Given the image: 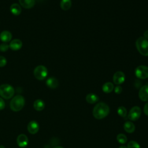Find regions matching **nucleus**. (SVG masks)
Listing matches in <instances>:
<instances>
[{"instance_id":"nucleus-2","label":"nucleus","mask_w":148,"mask_h":148,"mask_svg":"<svg viewBox=\"0 0 148 148\" xmlns=\"http://www.w3.org/2000/svg\"><path fill=\"white\" fill-rule=\"evenodd\" d=\"M24 103V98L21 95H17L14 97L10 101V107L13 111L18 112L23 109Z\"/></svg>"},{"instance_id":"nucleus-1","label":"nucleus","mask_w":148,"mask_h":148,"mask_svg":"<svg viewBox=\"0 0 148 148\" xmlns=\"http://www.w3.org/2000/svg\"><path fill=\"white\" fill-rule=\"evenodd\" d=\"M110 108L105 102H99L95 105L92 110V115L97 119H102L109 113Z\"/></svg>"},{"instance_id":"nucleus-11","label":"nucleus","mask_w":148,"mask_h":148,"mask_svg":"<svg viewBox=\"0 0 148 148\" xmlns=\"http://www.w3.org/2000/svg\"><path fill=\"white\" fill-rule=\"evenodd\" d=\"M17 143L20 147H26L28 143V137L25 134H20L17 138Z\"/></svg>"},{"instance_id":"nucleus-12","label":"nucleus","mask_w":148,"mask_h":148,"mask_svg":"<svg viewBox=\"0 0 148 148\" xmlns=\"http://www.w3.org/2000/svg\"><path fill=\"white\" fill-rule=\"evenodd\" d=\"M23 46V43L21 40L18 39H14L12 40L9 44V47L12 50H18Z\"/></svg>"},{"instance_id":"nucleus-9","label":"nucleus","mask_w":148,"mask_h":148,"mask_svg":"<svg viewBox=\"0 0 148 148\" xmlns=\"http://www.w3.org/2000/svg\"><path fill=\"white\" fill-rule=\"evenodd\" d=\"M139 99L144 102L148 101V84L142 86L138 93Z\"/></svg>"},{"instance_id":"nucleus-15","label":"nucleus","mask_w":148,"mask_h":148,"mask_svg":"<svg viewBox=\"0 0 148 148\" xmlns=\"http://www.w3.org/2000/svg\"><path fill=\"white\" fill-rule=\"evenodd\" d=\"M123 128L124 131L129 134L134 132L135 130V126L134 124L131 121H125L123 125Z\"/></svg>"},{"instance_id":"nucleus-24","label":"nucleus","mask_w":148,"mask_h":148,"mask_svg":"<svg viewBox=\"0 0 148 148\" xmlns=\"http://www.w3.org/2000/svg\"><path fill=\"white\" fill-rule=\"evenodd\" d=\"M127 148H140V145L135 140H131L127 143Z\"/></svg>"},{"instance_id":"nucleus-17","label":"nucleus","mask_w":148,"mask_h":148,"mask_svg":"<svg viewBox=\"0 0 148 148\" xmlns=\"http://www.w3.org/2000/svg\"><path fill=\"white\" fill-rule=\"evenodd\" d=\"M86 101L90 104L97 103L99 101L98 96L94 93H89L86 97Z\"/></svg>"},{"instance_id":"nucleus-26","label":"nucleus","mask_w":148,"mask_h":148,"mask_svg":"<svg viewBox=\"0 0 148 148\" xmlns=\"http://www.w3.org/2000/svg\"><path fill=\"white\" fill-rule=\"evenodd\" d=\"M7 63V60L5 57L0 56V67H3L6 65Z\"/></svg>"},{"instance_id":"nucleus-30","label":"nucleus","mask_w":148,"mask_h":148,"mask_svg":"<svg viewBox=\"0 0 148 148\" xmlns=\"http://www.w3.org/2000/svg\"><path fill=\"white\" fill-rule=\"evenodd\" d=\"M143 37L148 40V29L146 30V31H145V32L143 34Z\"/></svg>"},{"instance_id":"nucleus-16","label":"nucleus","mask_w":148,"mask_h":148,"mask_svg":"<svg viewBox=\"0 0 148 148\" xmlns=\"http://www.w3.org/2000/svg\"><path fill=\"white\" fill-rule=\"evenodd\" d=\"M18 1L21 6L25 9H31L35 4V0H18Z\"/></svg>"},{"instance_id":"nucleus-10","label":"nucleus","mask_w":148,"mask_h":148,"mask_svg":"<svg viewBox=\"0 0 148 148\" xmlns=\"http://www.w3.org/2000/svg\"><path fill=\"white\" fill-rule=\"evenodd\" d=\"M39 130V124L34 120L31 121L27 125V130L31 134H36Z\"/></svg>"},{"instance_id":"nucleus-28","label":"nucleus","mask_w":148,"mask_h":148,"mask_svg":"<svg viewBox=\"0 0 148 148\" xmlns=\"http://www.w3.org/2000/svg\"><path fill=\"white\" fill-rule=\"evenodd\" d=\"M5 107V103L3 99L0 97V110H2Z\"/></svg>"},{"instance_id":"nucleus-20","label":"nucleus","mask_w":148,"mask_h":148,"mask_svg":"<svg viewBox=\"0 0 148 148\" xmlns=\"http://www.w3.org/2000/svg\"><path fill=\"white\" fill-rule=\"evenodd\" d=\"M114 87L112 83L106 82L103 84L102 89L103 92H104L105 93L108 94V93H110L114 90Z\"/></svg>"},{"instance_id":"nucleus-14","label":"nucleus","mask_w":148,"mask_h":148,"mask_svg":"<svg viewBox=\"0 0 148 148\" xmlns=\"http://www.w3.org/2000/svg\"><path fill=\"white\" fill-rule=\"evenodd\" d=\"M12 38V35L10 32L8 31H3L0 34V39L4 43L9 42L11 40Z\"/></svg>"},{"instance_id":"nucleus-25","label":"nucleus","mask_w":148,"mask_h":148,"mask_svg":"<svg viewBox=\"0 0 148 148\" xmlns=\"http://www.w3.org/2000/svg\"><path fill=\"white\" fill-rule=\"evenodd\" d=\"M9 48V45L6 43H3L0 45V51H6Z\"/></svg>"},{"instance_id":"nucleus-23","label":"nucleus","mask_w":148,"mask_h":148,"mask_svg":"<svg viewBox=\"0 0 148 148\" xmlns=\"http://www.w3.org/2000/svg\"><path fill=\"white\" fill-rule=\"evenodd\" d=\"M117 114L120 117H126L127 114V111L126 108L123 106H120L117 108Z\"/></svg>"},{"instance_id":"nucleus-6","label":"nucleus","mask_w":148,"mask_h":148,"mask_svg":"<svg viewBox=\"0 0 148 148\" xmlns=\"http://www.w3.org/2000/svg\"><path fill=\"white\" fill-rule=\"evenodd\" d=\"M135 75L138 79H145L148 77V66L139 65L135 70Z\"/></svg>"},{"instance_id":"nucleus-19","label":"nucleus","mask_w":148,"mask_h":148,"mask_svg":"<svg viewBox=\"0 0 148 148\" xmlns=\"http://www.w3.org/2000/svg\"><path fill=\"white\" fill-rule=\"evenodd\" d=\"M45 102L42 99H36L34 102V108L37 111H42L45 108Z\"/></svg>"},{"instance_id":"nucleus-29","label":"nucleus","mask_w":148,"mask_h":148,"mask_svg":"<svg viewBox=\"0 0 148 148\" xmlns=\"http://www.w3.org/2000/svg\"><path fill=\"white\" fill-rule=\"evenodd\" d=\"M143 112L144 113L148 116V101L145 103L143 108Z\"/></svg>"},{"instance_id":"nucleus-7","label":"nucleus","mask_w":148,"mask_h":148,"mask_svg":"<svg viewBox=\"0 0 148 148\" xmlns=\"http://www.w3.org/2000/svg\"><path fill=\"white\" fill-rule=\"evenodd\" d=\"M141 109L138 106H133L128 113V118L129 120L135 121L139 119L141 115Z\"/></svg>"},{"instance_id":"nucleus-31","label":"nucleus","mask_w":148,"mask_h":148,"mask_svg":"<svg viewBox=\"0 0 148 148\" xmlns=\"http://www.w3.org/2000/svg\"><path fill=\"white\" fill-rule=\"evenodd\" d=\"M119 148H127V147L126 146H125V145H121V146H120Z\"/></svg>"},{"instance_id":"nucleus-32","label":"nucleus","mask_w":148,"mask_h":148,"mask_svg":"<svg viewBox=\"0 0 148 148\" xmlns=\"http://www.w3.org/2000/svg\"><path fill=\"white\" fill-rule=\"evenodd\" d=\"M53 148H64V147H62V146H56V147H54Z\"/></svg>"},{"instance_id":"nucleus-21","label":"nucleus","mask_w":148,"mask_h":148,"mask_svg":"<svg viewBox=\"0 0 148 148\" xmlns=\"http://www.w3.org/2000/svg\"><path fill=\"white\" fill-rule=\"evenodd\" d=\"M72 6L71 0H61L60 2V7L63 10H69Z\"/></svg>"},{"instance_id":"nucleus-8","label":"nucleus","mask_w":148,"mask_h":148,"mask_svg":"<svg viewBox=\"0 0 148 148\" xmlns=\"http://www.w3.org/2000/svg\"><path fill=\"white\" fill-rule=\"evenodd\" d=\"M125 80V74L122 71L116 72L113 76V83L116 85L121 84Z\"/></svg>"},{"instance_id":"nucleus-22","label":"nucleus","mask_w":148,"mask_h":148,"mask_svg":"<svg viewBox=\"0 0 148 148\" xmlns=\"http://www.w3.org/2000/svg\"><path fill=\"white\" fill-rule=\"evenodd\" d=\"M116 139L117 141L121 145H124L127 142V137L123 134H119L116 136Z\"/></svg>"},{"instance_id":"nucleus-4","label":"nucleus","mask_w":148,"mask_h":148,"mask_svg":"<svg viewBox=\"0 0 148 148\" xmlns=\"http://www.w3.org/2000/svg\"><path fill=\"white\" fill-rule=\"evenodd\" d=\"M14 94V88L10 84H3L0 86V96L5 99L11 98Z\"/></svg>"},{"instance_id":"nucleus-3","label":"nucleus","mask_w":148,"mask_h":148,"mask_svg":"<svg viewBox=\"0 0 148 148\" xmlns=\"http://www.w3.org/2000/svg\"><path fill=\"white\" fill-rule=\"evenodd\" d=\"M139 53L143 56H148V40L143 36L138 38L135 42Z\"/></svg>"},{"instance_id":"nucleus-33","label":"nucleus","mask_w":148,"mask_h":148,"mask_svg":"<svg viewBox=\"0 0 148 148\" xmlns=\"http://www.w3.org/2000/svg\"><path fill=\"white\" fill-rule=\"evenodd\" d=\"M0 148H5L3 145H0Z\"/></svg>"},{"instance_id":"nucleus-5","label":"nucleus","mask_w":148,"mask_h":148,"mask_svg":"<svg viewBox=\"0 0 148 148\" xmlns=\"http://www.w3.org/2000/svg\"><path fill=\"white\" fill-rule=\"evenodd\" d=\"M47 69L43 65L37 66L34 71V76L36 79L39 80H44L47 77Z\"/></svg>"},{"instance_id":"nucleus-18","label":"nucleus","mask_w":148,"mask_h":148,"mask_svg":"<svg viewBox=\"0 0 148 148\" xmlns=\"http://www.w3.org/2000/svg\"><path fill=\"white\" fill-rule=\"evenodd\" d=\"M11 13L15 16H18L21 12V8L18 3H14L10 7Z\"/></svg>"},{"instance_id":"nucleus-27","label":"nucleus","mask_w":148,"mask_h":148,"mask_svg":"<svg viewBox=\"0 0 148 148\" xmlns=\"http://www.w3.org/2000/svg\"><path fill=\"white\" fill-rule=\"evenodd\" d=\"M114 92L117 94H120L121 93L122 91H123V88L122 87L119 86V85H117V86H116L114 88Z\"/></svg>"},{"instance_id":"nucleus-13","label":"nucleus","mask_w":148,"mask_h":148,"mask_svg":"<svg viewBox=\"0 0 148 148\" xmlns=\"http://www.w3.org/2000/svg\"><path fill=\"white\" fill-rule=\"evenodd\" d=\"M46 84L47 86V87H49V88L54 89L58 86L59 83L58 80L56 78L54 77H50L47 79L46 82Z\"/></svg>"}]
</instances>
